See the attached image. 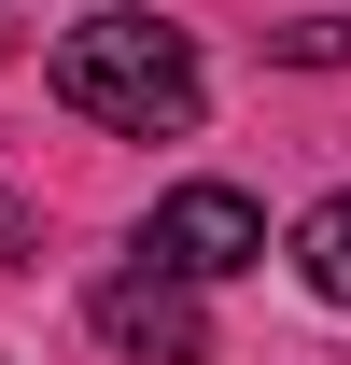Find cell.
Segmentation results:
<instances>
[{
    "mask_svg": "<svg viewBox=\"0 0 351 365\" xmlns=\"http://www.w3.org/2000/svg\"><path fill=\"white\" fill-rule=\"evenodd\" d=\"M56 98L113 140H183L211 71H197V43L169 14H85V29H56Z\"/></svg>",
    "mask_w": 351,
    "mask_h": 365,
    "instance_id": "1",
    "label": "cell"
},
{
    "mask_svg": "<svg viewBox=\"0 0 351 365\" xmlns=\"http://www.w3.org/2000/svg\"><path fill=\"white\" fill-rule=\"evenodd\" d=\"M281 56H295V71H337L351 29H337V14H295V29H281Z\"/></svg>",
    "mask_w": 351,
    "mask_h": 365,
    "instance_id": "5",
    "label": "cell"
},
{
    "mask_svg": "<svg viewBox=\"0 0 351 365\" xmlns=\"http://www.w3.org/2000/svg\"><path fill=\"white\" fill-rule=\"evenodd\" d=\"M141 253H155L169 281H239V267L267 253V211L239 197V182H169V197H155V239H141Z\"/></svg>",
    "mask_w": 351,
    "mask_h": 365,
    "instance_id": "2",
    "label": "cell"
},
{
    "mask_svg": "<svg viewBox=\"0 0 351 365\" xmlns=\"http://www.w3.org/2000/svg\"><path fill=\"white\" fill-rule=\"evenodd\" d=\"M98 337H113L127 365H197V351H211V323H197V281H169V267L98 281Z\"/></svg>",
    "mask_w": 351,
    "mask_h": 365,
    "instance_id": "3",
    "label": "cell"
},
{
    "mask_svg": "<svg viewBox=\"0 0 351 365\" xmlns=\"http://www.w3.org/2000/svg\"><path fill=\"white\" fill-rule=\"evenodd\" d=\"M0 239H14V197H0Z\"/></svg>",
    "mask_w": 351,
    "mask_h": 365,
    "instance_id": "6",
    "label": "cell"
},
{
    "mask_svg": "<svg viewBox=\"0 0 351 365\" xmlns=\"http://www.w3.org/2000/svg\"><path fill=\"white\" fill-rule=\"evenodd\" d=\"M295 281L323 295V309H351V197H323V211L295 225Z\"/></svg>",
    "mask_w": 351,
    "mask_h": 365,
    "instance_id": "4",
    "label": "cell"
}]
</instances>
